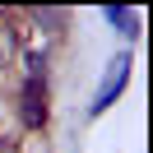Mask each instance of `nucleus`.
Returning <instances> with one entry per match:
<instances>
[{
  "label": "nucleus",
  "instance_id": "obj_1",
  "mask_svg": "<svg viewBox=\"0 0 153 153\" xmlns=\"http://www.w3.org/2000/svg\"><path fill=\"white\" fill-rule=\"evenodd\" d=\"M19 102H23L19 107L23 125H28V130H42V125H47V79H28Z\"/></svg>",
  "mask_w": 153,
  "mask_h": 153
},
{
  "label": "nucleus",
  "instance_id": "obj_2",
  "mask_svg": "<svg viewBox=\"0 0 153 153\" xmlns=\"http://www.w3.org/2000/svg\"><path fill=\"white\" fill-rule=\"evenodd\" d=\"M125 74H130V56H116L111 65H107V74H102V88H97V97H93V111H107V107H111V97L125 88Z\"/></svg>",
  "mask_w": 153,
  "mask_h": 153
},
{
  "label": "nucleus",
  "instance_id": "obj_3",
  "mask_svg": "<svg viewBox=\"0 0 153 153\" xmlns=\"http://www.w3.org/2000/svg\"><path fill=\"white\" fill-rule=\"evenodd\" d=\"M107 23H121V33H130V37L139 33V28H134V23H139V14H134V10H125V5H121V10L111 5V10H107Z\"/></svg>",
  "mask_w": 153,
  "mask_h": 153
}]
</instances>
